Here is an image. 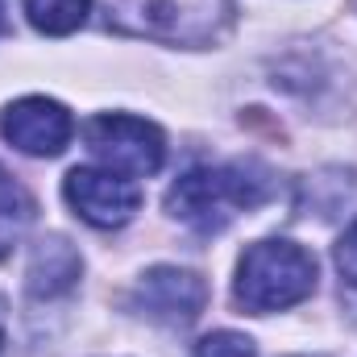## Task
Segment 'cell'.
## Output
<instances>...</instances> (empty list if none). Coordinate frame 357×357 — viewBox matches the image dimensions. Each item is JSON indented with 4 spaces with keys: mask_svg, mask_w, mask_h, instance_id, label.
I'll return each instance as SVG.
<instances>
[{
    "mask_svg": "<svg viewBox=\"0 0 357 357\" xmlns=\"http://www.w3.org/2000/svg\"><path fill=\"white\" fill-rule=\"evenodd\" d=\"M0 133H4L8 146H17L21 154L54 158V154L67 150V142H71V133H75V121H71V112H67L59 100L25 96V100H17V104L4 108Z\"/></svg>",
    "mask_w": 357,
    "mask_h": 357,
    "instance_id": "52a82bcc",
    "label": "cell"
},
{
    "mask_svg": "<svg viewBox=\"0 0 357 357\" xmlns=\"http://www.w3.org/2000/svg\"><path fill=\"white\" fill-rule=\"evenodd\" d=\"M25 225H29V199H25V191L8 178V171L0 167V258L21 241Z\"/></svg>",
    "mask_w": 357,
    "mask_h": 357,
    "instance_id": "30bf717a",
    "label": "cell"
},
{
    "mask_svg": "<svg viewBox=\"0 0 357 357\" xmlns=\"http://www.w3.org/2000/svg\"><path fill=\"white\" fill-rule=\"evenodd\" d=\"M337 270L345 274V282L357 287V220L341 233V241H337Z\"/></svg>",
    "mask_w": 357,
    "mask_h": 357,
    "instance_id": "7c38bea8",
    "label": "cell"
},
{
    "mask_svg": "<svg viewBox=\"0 0 357 357\" xmlns=\"http://www.w3.org/2000/svg\"><path fill=\"white\" fill-rule=\"evenodd\" d=\"M312 291H316V258L303 245L274 237V241H258L241 254L233 295L245 312H254V316L282 312V307L303 303Z\"/></svg>",
    "mask_w": 357,
    "mask_h": 357,
    "instance_id": "3957f363",
    "label": "cell"
},
{
    "mask_svg": "<svg viewBox=\"0 0 357 357\" xmlns=\"http://www.w3.org/2000/svg\"><path fill=\"white\" fill-rule=\"evenodd\" d=\"M91 0H25V17L38 33L50 38H67L88 21Z\"/></svg>",
    "mask_w": 357,
    "mask_h": 357,
    "instance_id": "9c48e42d",
    "label": "cell"
},
{
    "mask_svg": "<svg viewBox=\"0 0 357 357\" xmlns=\"http://www.w3.org/2000/svg\"><path fill=\"white\" fill-rule=\"evenodd\" d=\"M8 29V17H4V0H0V33Z\"/></svg>",
    "mask_w": 357,
    "mask_h": 357,
    "instance_id": "5bb4252c",
    "label": "cell"
},
{
    "mask_svg": "<svg viewBox=\"0 0 357 357\" xmlns=\"http://www.w3.org/2000/svg\"><path fill=\"white\" fill-rule=\"evenodd\" d=\"M100 8L112 29L167 46H208L233 17V0H100Z\"/></svg>",
    "mask_w": 357,
    "mask_h": 357,
    "instance_id": "7a4b0ae2",
    "label": "cell"
},
{
    "mask_svg": "<svg viewBox=\"0 0 357 357\" xmlns=\"http://www.w3.org/2000/svg\"><path fill=\"white\" fill-rule=\"evenodd\" d=\"M79 270H84V262H79V254H75L71 241L46 237V241H38V250H33V258H29V270H25L29 295H38V299L67 295V291L79 282Z\"/></svg>",
    "mask_w": 357,
    "mask_h": 357,
    "instance_id": "ba28073f",
    "label": "cell"
},
{
    "mask_svg": "<svg viewBox=\"0 0 357 357\" xmlns=\"http://www.w3.org/2000/svg\"><path fill=\"white\" fill-rule=\"evenodd\" d=\"M4 328H8V303H4V295H0V349H4Z\"/></svg>",
    "mask_w": 357,
    "mask_h": 357,
    "instance_id": "4fadbf2b",
    "label": "cell"
},
{
    "mask_svg": "<svg viewBox=\"0 0 357 357\" xmlns=\"http://www.w3.org/2000/svg\"><path fill=\"white\" fill-rule=\"evenodd\" d=\"M88 150L96 154L100 167L116 175L146 178L167 162V137L158 125L125 112H104L88 125Z\"/></svg>",
    "mask_w": 357,
    "mask_h": 357,
    "instance_id": "277c9868",
    "label": "cell"
},
{
    "mask_svg": "<svg viewBox=\"0 0 357 357\" xmlns=\"http://www.w3.org/2000/svg\"><path fill=\"white\" fill-rule=\"evenodd\" d=\"M63 195L75 208V216L88 220L91 229H121L142 208L137 183L108 167H75L63 183Z\"/></svg>",
    "mask_w": 357,
    "mask_h": 357,
    "instance_id": "5b68a950",
    "label": "cell"
},
{
    "mask_svg": "<svg viewBox=\"0 0 357 357\" xmlns=\"http://www.w3.org/2000/svg\"><path fill=\"white\" fill-rule=\"evenodd\" d=\"M270 178L250 162L229 167H195L167 191V212L195 233H220L241 212L266 204Z\"/></svg>",
    "mask_w": 357,
    "mask_h": 357,
    "instance_id": "6da1fadb",
    "label": "cell"
},
{
    "mask_svg": "<svg viewBox=\"0 0 357 357\" xmlns=\"http://www.w3.org/2000/svg\"><path fill=\"white\" fill-rule=\"evenodd\" d=\"M195 357H258L254 349V341L250 337H241V333H212V337H204L199 345H195Z\"/></svg>",
    "mask_w": 357,
    "mask_h": 357,
    "instance_id": "8fae6325",
    "label": "cell"
},
{
    "mask_svg": "<svg viewBox=\"0 0 357 357\" xmlns=\"http://www.w3.org/2000/svg\"><path fill=\"white\" fill-rule=\"evenodd\" d=\"M208 303V287L199 274L178 266H154L142 274V282L133 287V307L167 328H187L191 320H199Z\"/></svg>",
    "mask_w": 357,
    "mask_h": 357,
    "instance_id": "8992f818",
    "label": "cell"
}]
</instances>
